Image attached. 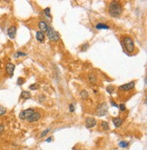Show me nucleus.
Segmentation results:
<instances>
[{
	"label": "nucleus",
	"mask_w": 147,
	"mask_h": 150,
	"mask_svg": "<svg viewBox=\"0 0 147 150\" xmlns=\"http://www.w3.org/2000/svg\"><path fill=\"white\" fill-rule=\"evenodd\" d=\"M108 13L112 17H120L123 13V6L118 1H111L108 5Z\"/></svg>",
	"instance_id": "f257e3e1"
},
{
	"label": "nucleus",
	"mask_w": 147,
	"mask_h": 150,
	"mask_svg": "<svg viewBox=\"0 0 147 150\" xmlns=\"http://www.w3.org/2000/svg\"><path fill=\"white\" fill-rule=\"evenodd\" d=\"M122 44L125 51L129 54H132L134 52V42L132 39V37L129 36H123L122 37Z\"/></svg>",
	"instance_id": "f03ea898"
},
{
	"label": "nucleus",
	"mask_w": 147,
	"mask_h": 150,
	"mask_svg": "<svg viewBox=\"0 0 147 150\" xmlns=\"http://www.w3.org/2000/svg\"><path fill=\"white\" fill-rule=\"evenodd\" d=\"M46 33L47 37L49 38V40H51L52 42H57L59 40V38H60L59 34H58L55 29H53L52 27H50V26H48L47 31H46Z\"/></svg>",
	"instance_id": "7ed1b4c3"
},
{
	"label": "nucleus",
	"mask_w": 147,
	"mask_h": 150,
	"mask_svg": "<svg viewBox=\"0 0 147 150\" xmlns=\"http://www.w3.org/2000/svg\"><path fill=\"white\" fill-rule=\"evenodd\" d=\"M107 112H108V106H107L106 102H103L96 107L95 114L98 116H104L107 114Z\"/></svg>",
	"instance_id": "20e7f679"
},
{
	"label": "nucleus",
	"mask_w": 147,
	"mask_h": 150,
	"mask_svg": "<svg viewBox=\"0 0 147 150\" xmlns=\"http://www.w3.org/2000/svg\"><path fill=\"white\" fill-rule=\"evenodd\" d=\"M35 112V109L34 108H28L21 111L20 114H19V118L22 120H27L31 116V115Z\"/></svg>",
	"instance_id": "39448f33"
},
{
	"label": "nucleus",
	"mask_w": 147,
	"mask_h": 150,
	"mask_svg": "<svg viewBox=\"0 0 147 150\" xmlns=\"http://www.w3.org/2000/svg\"><path fill=\"white\" fill-rule=\"evenodd\" d=\"M135 87V82L132 81V82H129V83L123 84L122 86L119 87V90L121 91H124V92H128V91H131L133 88Z\"/></svg>",
	"instance_id": "423d86ee"
},
{
	"label": "nucleus",
	"mask_w": 147,
	"mask_h": 150,
	"mask_svg": "<svg viewBox=\"0 0 147 150\" xmlns=\"http://www.w3.org/2000/svg\"><path fill=\"white\" fill-rule=\"evenodd\" d=\"M97 125V121L94 117H86L85 118V127L86 128H93Z\"/></svg>",
	"instance_id": "0eeeda50"
},
{
	"label": "nucleus",
	"mask_w": 147,
	"mask_h": 150,
	"mask_svg": "<svg viewBox=\"0 0 147 150\" xmlns=\"http://www.w3.org/2000/svg\"><path fill=\"white\" fill-rule=\"evenodd\" d=\"M15 68V66L13 63H7V64H6V66H5V70H6V73L8 74L9 77H13Z\"/></svg>",
	"instance_id": "6e6552de"
},
{
	"label": "nucleus",
	"mask_w": 147,
	"mask_h": 150,
	"mask_svg": "<svg viewBox=\"0 0 147 150\" xmlns=\"http://www.w3.org/2000/svg\"><path fill=\"white\" fill-rule=\"evenodd\" d=\"M40 118H41V114L39 113V112H36V111H35L33 114L31 115V116L27 119L26 121H28V122H30V123H34V122L38 121Z\"/></svg>",
	"instance_id": "1a4fd4ad"
},
{
	"label": "nucleus",
	"mask_w": 147,
	"mask_h": 150,
	"mask_svg": "<svg viewBox=\"0 0 147 150\" xmlns=\"http://www.w3.org/2000/svg\"><path fill=\"white\" fill-rule=\"evenodd\" d=\"M87 79H88L89 83H91L92 85H95V84L97 83V77L94 72L88 73V75H87Z\"/></svg>",
	"instance_id": "9d476101"
},
{
	"label": "nucleus",
	"mask_w": 147,
	"mask_h": 150,
	"mask_svg": "<svg viewBox=\"0 0 147 150\" xmlns=\"http://www.w3.org/2000/svg\"><path fill=\"white\" fill-rule=\"evenodd\" d=\"M7 35L10 37L11 39H14L16 35V26H11L8 29H7Z\"/></svg>",
	"instance_id": "9b49d317"
},
{
	"label": "nucleus",
	"mask_w": 147,
	"mask_h": 150,
	"mask_svg": "<svg viewBox=\"0 0 147 150\" xmlns=\"http://www.w3.org/2000/svg\"><path fill=\"white\" fill-rule=\"evenodd\" d=\"M38 28L40 29V32H45L47 31V28H48V26L46 25V23L45 21H39L38 22Z\"/></svg>",
	"instance_id": "f8f14e48"
},
{
	"label": "nucleus",
	"mask_w": 147,
	"mask_h": 150,
	"mask_svg": "<svg viewBox=\"0 0 147 150\" xmlns=\"http://www.w3.org/2000/svg\"><path fill=\"white\" fill-rule=\"evenodd\" d=\"M112 121H113V123H114V126H115V127H120L121 126L123 125V119L121 117H114V118L112 119Z\"/></svg>",
	"instance_id": "ddd939ff"
},
{
	"label": "nucleus",
	"mask_w": 147,
	"mask_h": 150,
	"mask_svg": "<svg viewBox=\"0 0 147 150\" xmlns=\"http://www.w3.org/2000/svg\"><path fill=\"white\" fill-rule=\"evenodd\" d=\"M45 38H46V36H45V34L43 33V32H40V31H37L36 33V39L37 40L38 42H44L45 40Z\"/></svg>",
	"instance_id": "4468645a"
},
{
	"label": "nucleus",
	"mask_w": 147,
	"mask_h": 150,
	"mask_svg": "<svg viewBox=\"0 0 147 150\" xmlns=\"http://www.w3.org/2000/svg\"><path fill=\"white\" fill-rule=\"evenodd\" d=\"M20 97L22 99H25V100L31 98V94H30V92H29V91H22V92H21Z\"/></svg>",
	"instance_id": "2eb2a0df"
},
{
	"label": "nucleus",
	"mask_w": 147,
	"mask_h": 150,
	"mask_svg": "<svg viewBox=\"0 0 147 150\" xmlns=\"http://www.w3.org/2000/svg\"><path fill=\"white\" fill-rule=\"evenodd\" d=\"M96 29H110V26H107L106 24H104V23H98L96 26H95Z\"/></svg>",
	"instance_id": "dca6fc26"
},
{
	"label": "nucleus",
	"mask_w": 147,
	"mask_h": 150,
	"mask_svg": "<svg viewBox=\"0 0 147 150\" xmlns=\"http://www.w3.org/2000/svg\"><path fill=\"white\" fill-rule=\"evenodd\" d=\"M80 97H81V98L83 100H87L88 97H89V94H88V92L86 90L83 89L81 92H80Z\"/></svg>",
	"instance_id": "f3484780"
},
{
	"label": "nucleus",
	"mask_w": 147,
	"mask_h": 150,
	"mask_svg": "<svg viewBox=\"0 0 147 150\" xmlns=\"http://www.w3.org/2000/svg\"><path fill=\"white\" fill-rule=\"evenodd\" d=\"M101 127L104 131H109V130H110L109 124H108L107 122H105V121H102L101 122Z\"/></svg>",
	"instance_id": "a211bd4d"
},
{
	"label": "nucleus",
	"mask_w": 147,
	"mask_h": 150,
	"mask_svg": "<svg viewBox=\"0 0 147 150\" xmlns=\"http://www.w3.org/2000/svg\"><path fill=\"white\" fill-rule=\"evenodd\" d=\"M40 87V85L39 84H37V83H36V84H32V85H30L29 86V89L30 90H37L38 88Z\"/></svg>",
	"instance_id": "6ab92c4d"
},
{
	"label": "nucleus",
	"mask_w": 147,
	"mask_h": 150,
	"mask_svg": "<svg viewBox=\"0 0 147 150\" xmlns=\"http://www.w3.org/2000/svg\"><path fill=\"white\" fill-rule=\"evenodd\" d=\"M128 145H129V143L127 141H120L119 142V146L122 148H126Z\"/></svg>",
	"instance_id": "aec40b11"
},
{
	"label": "nucleus",
	"mask_w": 147,
	"mask_h": 150,
	"mask_svg": "<svg viewBox=\"0 0 147 150\" xmlns=\"http://www.w3.org/2000/svg\"><path fill=\"white\" fill-rule=\"evenodd\" d=\"M51 9L50 7H46V8H45L44 9V13H45V15H46V16H47V17H49V18H51Z\"/></svg>",
	"instance_id": "412c9836"
},
{
	"label": "nucleus",
	"mask_w": 147,
	"mask_h": 150,
	"mask_svg": "<svg viewBox=\"0 0 147 150\" xmlns=\"http://www.w3.org/2000/svg\"><path fill=\"white\" fill-rule=\"evenodd\" d=\"M25 56H26V54H25V53H23L22 51H17L15 54V56H14V57H15V58H18V57H25Z\"/></svg>",
	"instance_id": "4be33fe9"
},
{
	"label": "nucleus",
	"mask_w": 147,
	"mask_h": 150,
	"mask_svg": "<svg viewBox=\"0 0 147 150\" xmlns=\"http://www.w3.org/2000/svg\"><path fill=\"white\" fill-rule=\"evenodd\" d=\"M50 130H51V128H47V129H46V130H44L42 133H41V135H40V137H44L45 135H46L48 134L49 132H50Z\"/></svg>",
	"instance_id": "5701e85b"
},
{
	"label": "nucleus",
	"mask_w": 147,
	"mask_h": 150,
	"mask_svg": "<svg viewBox=\"0 0 147 150\" xmlns=\"http://www.w3.org/2000/svg\"><path fill=\"white\" fill-rule=\"evenodd\" d=\"M88 48H89V44H87V43H86V44L83 45V46L81 47V51L85 52V51H86Z\"/></svg>",
	"instance_id": "b1692460"
},
{
	"label": "nucleus",
	"mask_w": 147,
	"mask_h": 150,
	"mask_svg": "<svg viewBox=\"0 0 147 150\" xmlns=\"http://www.w3.org/2000/svg\"><path fill=\"white\" fill-rule=\"evenodd\" d=\"M5 113H6V109H5V107L2 106H0V116H4Z\"/></svg>",
	"instance_id": "393cba45"
},
{
	"label": "nucleus",
	"mask_w": 147,
	"mask_h": 150,
	"mask_svg": "<svg viewBox=\"0 0 147 150\" xmlns=\"http://www.w3.org/2000/svg\"><path fill=\"white\" fill-rule=\"evenodd\" d=\"M118 107L120 108V111H121V112H124V111L126 110V106H125L124 104H121L120 106H118Z\"/></svg>",
	"instance_id": "a878e982"
},
{
	"label": "nucleus",
	"mask_w": 147,
	"mask_h": 150,
	"mask_svg": "<svg viewBox=\"0 0 147 150\" xmlns=\"http://www.w3.org/2000/svg\"><path fill=\"white\" fill-rule=\"evenodd\" d=\"M24 83H25V79H24L23 77H18L16 84H17V85H19V86H22Z\"/></svg>",
	"instance_id": "bb28decb"
},
{
	"label": "nucleus",
	"mask_w": 147,
	"mask_h": 150,
	"mask_svg": "<svg viewBox=\"0 0 147 150\" xmlns=\"http://www.w3.org/2000/svg\"><path fill=\"white\" fill-rule=\"evenodd\" d=\"M38 100H39V102H43L44 100H46V97L44 96V95H39L38 96Z\"/></svg>",
	"instance_id": "cd10ccee"
},
{
	"label": "nucleus",
	"mask_w": 147,
	"mask_h": 150,
	"mask_svg": "<svg viewBox=\"0 0 147 150\" xmlns=\"http://www.w3.org/2000/svg\"><path fill=\"white\" fill-rule=\"evenodd\" d=\"M114 87H106V91L110 94V95L114 92Z\"/></svg>",
	"instance_id": "c85d7f7f"
},
{
	"label": "nucleus",
	"mask_w": 147,
	"mask_h": 150,
	"mask_svg": "<svg viewBox=\"0 0 147 150\" xmlns=\"http://www.w3.org/2000/svg\"><path fill=\"white\" fill-rule=\"evenodd\" d=\"M69 111L70 112H74L75 111V105L74 104H70L69 105Z\"/></svg>",
	"instance_id": "c756f323"
},
{
	"label": "nucleus",
	"mask_w": 147,
	"mask_h": 150,
	"mask_svg": "<svg viewBox=\"0 0 147 150\" xmlns=\"http://www.w3.org/2000/svg\"><path fill=\"white\" fill-rule=\"evenodd\" d=\"M4 131H5V126H4L3 124H1V123H0V135L2 134V133H3Z\"/></svg>",
	"instance_id": "7c9ffc66"
},
{
	"label": "nucleus",
	"mask_w": 147,
	"mask_h": 150,
	"mask_svg": "<svg viewBox=\"0 0 147 150\" xmlns=\"http://www.w3.org/2000/svg\"><path fill=\"white\" fill-rule=\"evenodd\" d=\"M111 105L113 106H114V107H118V105H117L114 100H111Z\"/></svg>",
	"instance_id": "2f4dec72"
},
{
	"label": "nucleus",
	"mask_w": 147,
	"mask_h": 150,
	"mask_svg": "<svg viewBox=\"0 0 147 150\" xmlns=\"http://www.w3.org/2000/svg\"><path fill=\"white\" fill-rule=\"evenodd\" d=\"M52 141V137H48L47 139H46V142H51Z\"/></svg>",
	"instance_id": "473e14b6"
},
{
	"label": "nucleus",
	"mask_w": 147,
	"mask_h": 150,
	"mask_svg": "<svg viewBox=\"0 0 147 150\" xmlns=\"http://www.w3.org/2000/svg\"><path fill=\"white\" fill-rule=\"evenodd\" d=\"M0 64H1V60H0Z\"/></svg>",
	"instance_id": "72a5a7b5"
}]
</instances>
